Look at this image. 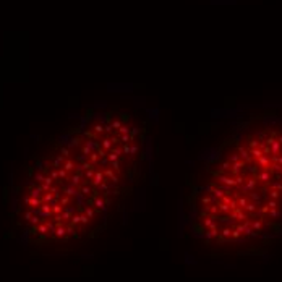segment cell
Segmentation results:
<instances>
[{
	"label": "cell",
	"mask_w": 282,
	"mask_h": 282,
	"mask_svg": "<svg viewBox=\"0 0 282 282\" xmlns=\"http://www.w3.org/2000/svg\"><path fill=\"white\" fill-rule=\"evenodd\" d=\"M186 222L211 246L251 248L282 237V115L233 125L190 182Z\"/></svg>",
	"instance_id": "6da1fadb"
}]
</instances>
